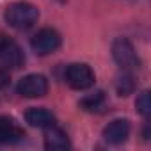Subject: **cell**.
Here are the masks:
<instances>
[{
	"instance_id": "cell-1",
	"label": "cell",
	"mask_w": 151,
	"mask_h": 151,
	"mask_svg": "<svg viewBox=\"0 0 151 151\" xmlns=\"http://www.w3.org/2000/svg\"><path fill=\"white\" fill-rule=\"evenodd\" d=\"M4 18L13 29L27 30V29H30L37 23L39 11H37L36 6H32L29 2H13L6 7Z\"/></svg>"
},
{
	"instance_id": "cell-2",
	"label": "cell",
	"mask_w": 151,
	"mask_h": 151,
	"mask_svg": "<svg viewBox=\"0 0 151 151\" xmlns=\"http://www.w3.org/2000/svg\"><path fill=\"white\" fill-rule=\"evenodd\" d=\"M64 80L75 91H86V89L94 86V71L87 64L75 62V64H69L66 68Z\"/></svg>"
},
{
	"instance_id": "cell-3",
	"label": "cell",
	"mask_w": 151,
	"mask_h": 151,
	"mask_svg": "<svg viewBox=\"0 0 151 151\" xmlns=\"http://www.w3.org/2000/svg\"><path fill=\"white\" fill-rule=\"evenodd\" d=\"M112 57L123 71H135L140 66V59L133 45L124 37H117L112 43Z\"/></svg>"
},
{
	"instance_id": "cell-4",
	"label": "cell",
	"mask_w": 151,
	"mask_h": 151,
	"mask_svg": "<svg viewBox=\"0 0 151 151\" xmlns=\"http://www.w3.org/2000/svg\"><path fill=\"white\" fill-rule=\"evenodd\" d=\"M16 91L23 98H41V96H45L48 93V80H46V77H43V75L32 73V75L23 77L18 82Z\"/></svg>"
},
{
	"instance_id": "cell-5",
	"label": "cell",
	"mask_w": 151,
	"mask_h": 151,
	"mask_svg": "<svg viewBox=\"0 0 151 151\" xmlns=\"http://www.w3.org/2000/svg\"><path fill=\"white\" fill-rule=\"evenodd\" d=\"M30 46L37 55H50L60 46V36L53 29H41L37 34H34Z\"/></svg>"
},
{
	"instance_id": "cell-6",
	"label": "cell",
	"mask_w": 151,
	"mask_h": 151,
	"mask_svg": "<svg viewBox=\"0 0 151 151\" xmlns=\"http://www.w3.org/2000/svg\"><path fill=\"white\" fill-rule=\"evenodd\" d=\"M0 60H2L6 66L9 68H22L25 62V53L23 50L9 37L2 36L0 39Z\"/></svg>"
},
{
	"instance_id": "cell-7",
	"label": "cell",
	"mask_w": 151,
	"mask_h": 151,
	"mask_svg": "<svg viewBox=\"0 0 151 151\" xmlns=\"http://www.w3.org/2000/svg\"><path fill=\"white\" fill-rule=\"evenodd\" d=\"M25 137L23 128L11 117L0 116V144H14Z\"/></svg>"
},
{
	"instance_id": "cell-8",
	"label": "cell",
	"mask_w": 151,
	"mask_h": 151,
	"mask_svg": "<svg viewBox=\"0 0 151 151\" xmlns=\"http://www.w3.org/2000/svg\"><path fill=\"white\" fill-rule=\"evenodd\" d=\"M130 135V123L126 119H114L103 128V139L109 144H123Z\"/></svg>"
},
{
	"instance_id": "cell-9",
	"label": "cell",
	"mask_w": 151,
	"mask_h": 151,
	"mask_svg": "<svg viewBox=\"0 0 151 151\" xmlns=\"http://www.w3.org/2000/svg\"><path fill=\"white\" fill-rule=\"evenodd\" d=\"M25 121L30 124V126H36V128H50V126H55L57 124V119L55 116L48 110V109H43V107H32L25 112Z\"/></svg>"
},
{
	"instance_id": "cell-10",
	"label": "cell",
	"mask_w": 151,
	"mask_h": 151,
	"mask_svg": "<svg viewBox=\"0 0 151 151\" xmlns=\"http://www.w3.org/2000/svg\"><path fill=\"white\" fill-rule=\"evenodd\" d=\"M45 147L50 149V151L68 149L69 147V139H68L66 132L60 130V128H57V124L46 128V133H45Z\"/></svg>"
},
{
	"instance_id": "cell-11",
	"label": "cell",
	"mask_w": 151,
	"mask_h": 151,
	"mask_svg": "<svg viewBox=\"0 0 151 151\" xmlns=\"http://www.w3.org/2000/svg\"><path fill=\"white\" fill-rule=\"evenodd\" d=\"M116 91L119 96H128L135 91V80L132 71H123L116 78Z\"/></svg>"
},
{
	"instance_id": "cell-12",
	"label": "cell",
	"mask_w": 151,
	"mask_h": 151,
	"mask_svg": "<svg viewBox=\"0 0 151 151\" xmlns=\"http://www.w3.org/2000/svg\"><path fill=\"white\" fill-rule=\"evenodd\" d=\"M105 103V93L103 91H96L93 94H87L86 98L80 100V107L87 112H94V110H100Z\"/></svg>"
},
{
	"instance_id": "cell-13",
	"label": "cell",
	"mask_w": 151,
	"mask_h": 151,
	"mask_svg": "<svg viewBox=\"0 0 151 151\" xmlns=\"http://www.w3.org/2000/svg\"><path fill=\"white\" fill-rule=\"evenodd\" d=\"M135 107H137V112L140 116H144V117L149 116V112H151V101H149V93L147 91H144V93L139 94V98L135 101Z\"/></svg>"
},
{
	"instance_id": "cell-14",
	"label": "cell",
	"mask_w": 151,
	"mask_h": 151,
	"mask_svg": "<svg viewBox=\"0 0 151 151\" xmlns=\"http://www.w3.org/2000/svg\"><path fill=\"white\" fill-rule=\"evenodd\" d=\"M9 80H11L9 73H7V71H6L4 68H0V89L7 87V86H9Z\"/></svg>"
},
{
	"instance_id": "cell-15",
	"label": "cell",
	"mask_w": 151,
	"mask_h": 151,
	"mask_svg": "<svg viewBox=\"0 0 151 151\" xmlns=\"http://www.w3.org/2000/svg\"><path fill=\"white\" fill-rule=\"evenodd\" d=\"M0 39H2V36H0Z\"/></svg>"
}]
</instances>
